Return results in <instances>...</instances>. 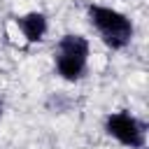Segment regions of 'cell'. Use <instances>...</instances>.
Segmentation results:
<instances>
[{
    "mask_svg": "<svg viewBox=\"0 0 149 149\" xmlns=\"http://www.w3.org/2000/svg\"><path fill=\"white\" fill-rule=\"evenodd\" d=\"M86 16H88V23L98 30L100 40L112 51H121L133 42L135 28H133V21L123 12L107 5H88Z\"/></svg>",
    "mask_w": 149,
    "mask_h": 149,
    "instance_id": "obj_1",
    "label": "cell"
},
{
    "mask_svg": "<svg viewBox=\"0 0 149 149\" xmlns=\"http://www.w3.org/2000/svg\"><path fill=\"white\" fill-rule=\"evenodd\" d=\"M105 133L114 137L119 144L130 147V149H144L147 144V126L142 119L135 114L121 109V112H109L105 116Z\"/></svg>",
    "mask_w": 149,
    "mask_h": 149,
    "instance_id": "obj_2",
    "label": "cell"
},
{
    "mask_svg": "<svg viewBox=\"0 0 149 149\" xmlns=\"http://www.w3.org/2000/svg\"><path fill=\"white\" fill-rule=\"evenodd\" d=\"M14 23L19 26V30H21V35H23V40H26L28 44H37V42H42L44 35H47V30H49L47 14H44V12H37V9L16 16Z\"/></svg>",
    "mask_w": 149,
    "mask_h": 149,
    "instance_id": "obj_3",
    "label": "cell"
},
{
    "mask_svg": "<svg viewBox=\"0 0 149 149\" xmlns=\"http://www.w3.org/2000/svg\"><path fill=\"white\" fill-rule=\"evenodd\" d=\"M54 54H61V56H68V58H77V61H84L88 63V54H91V42L79 35V33H65L58 44H56V51Z\"/></svg>",
    "mask_w": 149,
    "mask_h": 149,
    "instance_id": "obj_4",
    "label": "cell"
},
{
    "mask_svg": "<svg viewBox=\"0 0 149 149\" xmlns=\"http://www.w3.org/2000/svg\"><path fill=\"white\" fill-rule=\"evenodd\" d=\"M54 65H56V72L63 81H79L84 74H86V65L84 61H77V58H68V56H61V54H54Z\"/></svg>",
    "mask_w": 149,
    "mask_h": 149,
    "instance_id": "obj_5",
    "label": "cell"
},
{
    "mask_svg": "<svg viewBox=\"0 0 149 149\" xmlns=\"http://www.w3.org/2000/svg\"><path fill=\"white\" fill-rule=\"evenodd\" d=\"M0 116H2V102H0Z\"/></svg>",
    "mask_w": 149,
    "mask_h": 149,
    "instance_id": "obj_6",
    "label": "cell"
}]
</instances>
